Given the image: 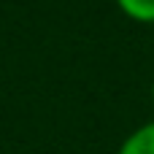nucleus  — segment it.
<instances>
[{"instance_id": "obj_1", "label": "nucleus", "mask_w": 154, "mask_h": 154, "mask_svg": "<svg viewBox=\"0 0 154 154\" xmlns=\"http://www.w3.org/2000/svg\"><path fill=\"white\" fill-rule=\"evenodd\" d=\"M116 154H154V119L135 127L119 146Z\"/></svg>"}, {"instance_id": "obj_2", "label": "nucleus", "mask_w": 154, "mask_h": 154, "mask_svg": "<svg viewBox=\"0 0 154 154\" xmlns=\"http://www.w3.org/2000/svg\"><path fill=\"white\" fill-rule=\"evenodd\" d=\"M116 5L130 19L143 22V24H154V0H116Z\"/></svg>"}, {"instance_id": "obj_3", "label": "nucleus", "mask_w": 154, "mask_h": 154, "mask_svg": "<svg viewBox=\"0 0 154 154\" xmlns=\"http://www.w3.org/2000/svg\"><path fill=\"white\" fill-rule=\"evenodd\" d=\"M152 106H154V81H152Z\"/></svg>"}]
</instances>
